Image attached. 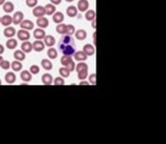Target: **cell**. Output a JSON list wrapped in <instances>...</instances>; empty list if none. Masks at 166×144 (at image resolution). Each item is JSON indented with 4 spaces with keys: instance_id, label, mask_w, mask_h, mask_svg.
Masks as SVG:
<instances>
[{
    "instance_id": "f1b7e54d",
    "label": "cell",
    "mask_w": 166,
    "mask_h": 144,
    "mask_svg": "<svg viewBox=\"0 0 166 144\" xmlns=\"http://www.w3.org/2000/svg\"><path fill=\"white\" fill-rule=\"evenodd\" d=\"M11 68L15 72H19L20 70H21L23 65L19 61L16 60L14 61L11 64Z\"/></svg>"
},
{
    "instance_id": "8d00e7d4",
    "label": "cell",
    "mask_w": 166,
    "mask_h": 144,
    "mask_svg": "<svg viewBox=\"0 0 166 144\" xmlns=\"http://www.w3.org/2000/svg\"><path fill=\"white\" fill-rule=\"evenodd\" d=\"M27 5L30 8H34L38 3V0H25Z\"/></svg>"
},
{
    "instance_id": "3957f363",
    "label": "cell",
    "mask_w": 166,
    "mask_h": 144,
    "mask_svg": "<svg viewBox=\"0 0 166 144\" xmlns=\"http://www.w3.org/2000/svg\"><path fill=\"white\" fill-rule=\"evenodd\" d=\"M20 27L21 29L27 30H30L33 29L34 25L33 21L30 20H24L20 24Z\"/></svg>"
},
{
    "instance_id": "ffe728a7",
    "label": "cell",
    "mask_w": 166,
    "mask_h": 144,
    "mask_svg": "<svg viewBox=\"0 0 166 144\" xmlns=\"http://www.w3.org/2000/svg\"><path fill=\"white\" fill-rule=\"evenodd\" d=\"M14 58L19 61H23L25 59V54L22 50H17L14 53Z\"/></svg>"
},
{
    "instance_id": "f35d334b",
    "label": "cell",
    "mask_w": 166,
    "mask_h": 144,
    "mask_svg": "<svg viewBox=\"0 0 166 144\" xmlns=\"http://www.w3.org/2000/svg\"><path fill=\"white\" fill-rule=\"evenodd\" d=\"M89 81L92 85L96 84V74H92L89 77Z\"/></svg>"
},
{
    "instance_id": "83f0119b",
    "label": "cell",
    "mask_w": 166,
    "mask_h": 144,
    "mask_svg": "<svg viewBox=\"0 0 166 144\" xmlns=\"http://www.w3.org/2000/svg\"><path fill=\"white\" fill-rule=\"evenodd\" d=\"M73 61L72 58L70 56H68V55H64L61 58L60 61L61 63L63 65L65 66V67L69 65L72 61Z\"/></svg>"
},
{
    "instance_id": "d590c367",
    "label": "cell",
    "mask_w": 166,
    "mask_h": 144,
    "mask_svg": "<svg viewBox=\"0 0 166 144\" xmlns=\"http://www.w3.org/2000/svg\"><path fill=\"white\" fill-rule=\"evenodd\" d=\"M88 76V70L81 71L78 72V78L79 79L82 80L86 79Z\"/></svg>"
},
{
    "instance_id": "9a60e30c",
    "label": "cell",
    "mask_w": 166,
    "mask_h": 144,
    "mask_svg": "<svg viewBox=\"0 0 166 144\" xmlns=\"http://www.w3.org/2000/svg\"><path fill=\"white\" fill-rule=\"evenodd\" d=\"M16 78L17 77H16L15 74L13 72H11L7 73L5 76V81L9 84L14 83L16 81Z\"/></svg>"
},
{
    "instance_id": "ee69618b",
    "label": "cell",
    "mask_w": 166,
    "mask_h": 144,
    "mask_svg": "<svg viewBox=\"0 0 166 144\" xmlns=\"http://www.w3.org/2000/svg\"><path fill=\"white\" fill-rule=\"evenodd\" d=\"M93 38H94V45L96 46V32H94V34H93Z\"/></svg>"
},
{
    "instance_id": "d4e9b609",
    "label": "cell",
    "mask_w": 166,
    "mask_h": 144,
    "mask_svg": "<svg viewBox=\"0 0 166 144\" xmlns=\"http://www.w3.org/2000/svg\"><path fill=\"white\" fill-rule=\"evenodd\" d=\"M18 42L15 39H11L8 40L6 43V48L10 50L15 49L17 47Z\"/></svg>"
},
{
    "instance_id": "7c38bea8",
    "label": "cell",
    "mask_w": 166,
    "mask_h": 144,
    "mask_svg": "<svg viewBox=\"0 0 166 144\" xmlns=\"http://www.w3.org/2000/svg\"><path fill=\"white\" fill-rule=\"evenodd\" d=\"M52 20L54 22L57 24L61 23L64 20V14L61 12H56L53 14Z\"/></svg>"
},
{
    "instance_id": "d6986e66",
    "label": "cell",
    "mask_w": 166,
    "mask_h": 144,
    "mask_svg": "<svg viewBox=\"0 0 166 144\" xmlns=\"http://www.w3.org/2000/svg\"><path fill=\"white\" fill-rule=\"evenodd\" d=\"M3 10L6 13H11L14 10V5L11 2H6L3 5Z\"/></svg>"
},
{
    "instance_id": "c3c4849f",
    "label": "cell",
    "mask_w": 166,
    "mask_h": 144,
    "mask_svg": "<svg viewBox=\"0 0 166 144\" xmlns=\"http://www.w3.org/2000/svg\"><path fill=\"white\" fill-rule=\"evenodd\" d=\"M65 1H67V2H72L74 1V0H65Z\"/></svg>"
},
{
    "instance_id": "f6af8a7d",
    "label": "cell",
    "mask_w": 166,
    "mask_h": 144,
    "mask_svg": "<svg viewBox=\"0 0 166 144\" xmlns=\"http://www.w3.org/2000/svg\"><path fill=\"white\" fill-rule=\"evenodd\" d=\"M88 85L87 82H82L80 83V85Z\"/></svg>"
},
{
    "instance_id": "4dcf8cb0",
    "label": "cell",
    "mask_w": 166,
    "mask_h": 144,
    "mask_svg": "<svg viewBox=\"0 0 166 144\" xmlns=\"http://www.w3.org/2000/svg\"><path fill=\"white\" fill-rule=\"evenodd\" d=\"M85 70H88V66L86 63L81 62L78 63L76 67V71L77 72H79L81 71H85Z\"/></svg>"
},
{
    "instance_id": "6da1fadb",
    "label": "cell",
    "mask_w": 166,
    "mask_h": 144,
    "mask_svg": "<svg viewBox=\"0 0 166 144\" xmlns=\"http://www.w3.org/2000/svg\"><path fill=\"white\" fill-rule=\"evenodd\" d=\"M32 12L33 15L37 18L43 17L46 14L45 8L42 6H35V8L33 9Z\"/></svg>"
},
{
    "instance_id": "5b68a950",
    "label": "cell",
    "mask_w": 166,
    "mask_h": 144,
    "mask_svg": "<svg viewBox=\"0 0 166 144\" xmlns=\"http://www.w3.org/2000/svg\"><path fill=\"white\" fill-rule=\"evenodd\" d=\"M36 24L40 28H46L49 26V20L43 17L39 18L36 20Z\"/></svg>"
},
{
    "instance_id": "bcb514c9",
    "label": "cell",
    "mask_w": 166,
    "mask_h": 144,
    "mask_svg": "<svg viewBox=\"0 0 166 144\" xmlns=\"http://www.w3.org/2000/svg\"><path fill=\"white\" fill-rule=\"evenodd\" d=\"M6 0H0V5H2L5 3Z\"/></svg>"
},
{
    "instance_id": "e0dca14e",
    "label": "cell",
    "mask_w": 166,
    "mask_h": 144,
    "mask_svg": "<svg viewBox=\"0 0 166 144\" xmlns=\"http://www.w3.org/2000/svg\"><path fill=\"white\" fill-rule=\"evenodd\" d=\"M20 78L23 81L26 82H28L31 81V79L32 78V76L30 72H28V70H24L21 72V73L20 74Z\"/></svg>"
},
{
    "instance_id": "603a6c76",
    "label": "cell",
    "mask_w": 166,
    "mask_h": 144,
    "mask_svg": "<svg viewBox=\"0 0 166 144\" xmlns=\"http://www.w3.org/2000/svg\"><path fill=\"white\" fill-rule=\"evenodd\" d=\"M46 14L48 15H51L54 14L56 11V7L52 3H48L45 7Z\"/></svg>"
},
{
    "instance_id": "836d02e7",
    "label": "cell",
    "mask_w": 166,
    "mask_h": 144,
    "mask_svg": "<svg viewBox=\"0 0 166 144\" xmlns=\"http://www.w3.org/2000/svg\"><path fill=\"white\" fill-rule=\"evenodd\" d=\"M10 62L8 60H3L1 64H0V67L2 68V69H4V70H8L10 68Z\"/></svg>"
},
{
    "instance_id": "8992f818",
    "label": "cell",
    "mask_w": 166,
    "mask_h": 144,
    "mask_svg": "<svg viewBox=\"0 0 166 144\" xmlns=\"http://www.w3.org/2000/svg\"><path fill=\"white\" fill-rule=\"evenodd\" d=\"M32 45H33V49L36 52L42 51L45 47L44 42H43L41 40L35 41Z\"/></svg>"
},
{
    "instance_id": "d6a6232c",
    "label": "cell",
    "mask_w": 166,
    "mask_h": 144,
    "mask_svg": "<svg viewBox=\"0 0 166 144\" xmlns=\"http://www.w3.org/2000/svg\"><path fill=\"white\" fill-rule=\"evenodd\" d=\"M75 30H76L75 27L73 25L69 24V25H67L66 34L69 36H71L75 33Z\"/></svg>"
},
{
    "instance_id": "7bdbcfd3",
    "label": "cell",
    "mask_w": 166,
    "mask_h": 144,
    "mask_svg": "<svg viewBox=\"0 0 166 144\" xmlns=\"http://www.w3.org/2000/svg\"><path fill=\"white\" fill-rule=\"evenodd\" d=\"M5 51V48L3 47V46L1 44H0V55L2 54Z\"/></svg>"
},
{
    "instance_id": "ba28073f",
    "label": "cell",
    "mask_w": 166,
    "mask_h": 144,
    "mask_svg": "<svg viewBox=\"0 0 166 144\" xmlns=\"http://www.w3.org/2000/svg\"><path fill=\"white\" fill-rule=\"evenodd\" d=\"M89 7V3L87 0H79L77 4V8L81 12H85L87 10Z\"/></svg>"
},
{
    "instance_id": "1f68e13d",
    "label": "cell",
    "mask_w": 166,
    "mask_h": 144,
    "mask_svg": "<svg viewBox=\"0 0 166 144\" xmlns=\"http://www.w3.org/2000/svg\"><path fill=\"white\" fill-rule=\"evenodd\" d=\"M59 74L64 78H67L69 76L70 71L67 68H61L59 70Z\"/></svg>"
},
{
    "instance_id": "5bb4252c",
    "label": "cell",
    "mask_w": 166,
    "mask_h": 144,
    "mask_svg": "<svg viewBox=\"0 0 166 144\" xmlns=\"http://www.w3.org/2000/svg\"><path fill=\"white\" fill-rule=\"evenodd\" d=\"M43 39H44V43L48 47H52L55 44L56 42L55 39L51 35L46 36Z\"/></svg>"
},
{
    "instance_id": "277c9868",
    "label": "cell",
    "mask_w": 166,
    "mask_h": 144,
    "mask_svg": "<svg viewBox=\"0 0 166 144\" xmlns=\"http://www.w3.org/2000/svg\"><path fill=\"white\" fill-rule=\"evenodd\" d=\"M24 18V14L21 11H17L15 12L12 17V23L15 25L20 24Z\"/></svg>"
},
{
    "instance_id": "44dd1931",
    "label": "cell",
    "mask_w": 166,
    "mask_h": 144,
    "mask_svg": "<svg viewBox=\"0 0 166 144\" xmlns=\"http://www.w3.org/2000/svg\"><path fill=\"white\" fill-rule=\"evenodd\" d=\"M74 59L76 60L81 61H85L87 59V56L85 54L83 51H78L74 54Z\"/></svg>"
},
{
    "instance_id": "e575fe53",
    "label": "cell",
    "mask_w": 166,
    "mask_h": 144,
    "mask_svg": "<svg viewBox=\"0 0 166 144\" xmlns=\"http://www.w3.org/2000/svg\"><path fill=\"white\" fill-rule=\"evenodd\" d=\"M30 72L31 74H37L39 72L40 69L39 66L36 65H33L30 67Z\"/></svg>"
},
{
    "instance_id": "cb8c5ba5",
    "label": "cell",
    "mask_w": 166,
    "mask_h": 144,
    "mask_svg": "<svg viewBox=\"0 0 166 144\" xmlns=\"http://www.w3.org/2000/svg\"><path fill=\"white\" fill-rule=\"evenodd\" d=\"M41 64L42 68L46 70H50L52 68V64L48 59H42Z\"/></svg>"
},
{
    "instance_id": "b9f144b4",
    "label": "cell",
    "mask_w": 166,
    "mask_h": 144,
    "mask_svg": "<svg viewBox=\"0 0 166 144\" xmlns=\"http://www.w3.org/2000/svg\"><path fill=\"white\" fill-rule=\"evenodd\" d=\"M91 25H92L93 28H94V29L96 28V19H95L93 20L92 21Z\"/></svg>"
},
{
    "instance_id": "52a82bcc",
    "label": "cell",
    "mask_w": 166,
    "mask_h": 144,
    "mask_svg": "<svg viewBox=\"0 0 166 144\" xmlns=\"http://www.w3.org/2000/svg\"><path fill=\"white\" fill-rule=\"evenodd\" d=\"M21 48L24 53H30L33 50V45L30 41H24L21 45Z\"/></svg>"
},
{
    "instance_id": "4fadbf2b",
    "label": "cell",
    "mask_w": 166,
    "mask_h": 144,
    "mask_svg": "<svg viewBox=\"0 0 166 144\" xmlns=\"http://www.w3.org/2000/svg\"><path fill=\"white\" fill-rule=\"evenodd\" d=\"M12 23V17L9 15H5L1 18V23L5 27H9Z\"/></svg>"
},
{
    "instance_id": "f907efd6",
    "label": "cell",
    "mask_w": 166,
    "mask_h": 144,
    "mask_svg": "<svg viewBox=\"0 0 166 144\" xmlns=\"http://www.w3.org/2000/svg\"><path fill=\"white\" fill-rule=\"evenodd\" d=\"M1 18L0 17V23H1Z\"/></svg>"
},
{
    "instance_id": "f546056e",
    "label": "cell",
    "mask_w": 166,
    "mask_h": 144,
    "mask_svg": "<svg viewBox=\"0 0 166 144\" xmlns=\"http://www.w3.org/2000/svg\"><path fill=\"white\" fill-rule=\"evenodd\" d=\"M58 52L54 48H49L48 51V56L51 59H55L58 57Z\"/></svg>"
},
{
    "instance_id": "484cf974",
    "label": "cell",
    "mask_w": 166,
    "mask_h": 144,
    "mask_svg": "<svg viewBox=\"0 0 166 144\" xmlns=\"http://www.w3.org/2000/svg\"><path fill=\"white\" fill-rule=\"evenodd\" d=\"M67 28V25L63 23H60L56 26V30L59 34H66Z\"/></svg>"
},
{
    "instance_id": "7402d4cb",
    "label": "cell",
    "mask_w": 166,
    "mask_h": 144,
    "mask_svg": "<svg viewBox=\"0 0 166 144\" xmlns=\"http://www.w3.org/2000/svg\"><path fill=\"white\" fill-rule=\"evenodd\" d=\"M75 36L76 37V39L78 40L82 41V40H84V39H86L87 33L83 29H79L77 32H76Z\"/></svg>"
},
{
    "instance_id": "ac0fdd59",
    "label": "cell",
    "mask_w": 166,
    "mask_h": 144,
    "mask_svg": "<svg viewBox=\"0 0 166 144\" xmlns=\"http://www.w3.org/2000/svg\"><path fill=\"white\" fill-rule=\"evenodd\" d=\"M42 79V82H43V83L45 85H51L52 82V80L53 78L52 77L51 74H50L49 73H46L44 74L41 78Z\"/></svg>"
},
{
    "instance_id": "8fae6325",
    "label": "cell",
    "mask_w": 166,
    "mask_h": 144,
    "mask_svg": "<svg viewBox=\"0 0 166 144\" xmlns=\"http://www.w3.org/2000/svg\"><path fill=\"white\" fill-rule=\"evenodd\" d=\"M83 51L87 56H92L95 54V50L94 47L91 44H86L83 48Z\"/></svg>"
},
{
    "instance_id": "7a4b0ae2",
    "label": "cell",
    "mask_w": 166,
    "mask_h": 144,
    "mask_svg": "<svg viewBox=\"0 0 166 144\" xmlns=\"http://www.w3.org/2000/svg\"><path fill=\"white\" fill-rule=\"evenodd\" d=\"M18 39L22 41H28L30 37V32L25 29H20L17 33Z\"/></svg>"
},
{
    "instance_id": "4316f807",
    "label": "cell",
    "mask_w": 166,
    "mask_h": 144,
    "mask_svg": "<svg viewBox=\"0 0 166 144\" xmlns=\"http://www.w3.org/2000/svg\"><path fill=\"white\" fill-rule=\"evenodd\" d=\"M96 12L94 10H89L85 14V18L88 21H92L95 19Z\"/></svg>"
},
{
    "instance_id": "ab89813d",
    "label": "cell",
    "mask_w": 166,
    "mask_h": 144,
    "mask_svg": "<svg viewBox=\"0 0 166 144\" xmlns=\"http://www.w3.org/2000/svg\"><path fill=\"white\" fill-rule=\"evenodd\" d=\"M69 70L70 72H73L74 70V68H75V63L73 61H72L69 65H68L66 67Z\"/></svg>"
},
{
    "instance_id": "74e56055",
    "label": "cell",
    "mask_w": 166,
    "mask_h": 144,
    "mask_svg": "<svg viewBox=\"0 0 166 144\" xmlns=\"http://www.w3.org/2000/svg\"><path fill=\"white\" fill-rule=\"evenodd\" d=\"M64 85V80L61 77H56L54 80V85L62 86Z\"/></svg>"
},
{
    "instance_id": "681fc988",
    "label": "cell",
    "mask_w": 166,
    "mask_h": 144,
    "mask_svg": "<svg viewBox=\"0 0 166 144\" xmlns=\"http://www.w3.org/2000/svg\"><path fill=\"white\" fill-rule=\"evenodd\" d=\"M1 83H2V82H1V80L0 79V85H1Z\"/></svg>"
},
{
    "instance_id": "7dc6e473",
    "label": "cell",
    "mask_w": 166,
    "mask_h": 144,
    "mask_svg": "<svg viewBox=\"0 0 166 144\" xmlns=\"http://www.w3.org/2000/svg\"><path fill=\"white\" fill-rule=\"evenodd\" d=\"M3 60V58L2 56H1V55H0V64H1V63L2 61Z\"/></svg>"
},
{
    "instance_id": "60d3db41",
    "label": "cell",
    "mask_w": 166,
    "mask_h": 144,
    "mask_svg": "<svg viewBox=\"0 0 166 144\" xmlns=\"http://www.w3.org/2000/svg\"><path fill=\"white\" fill-rule=\"evenodd\" d=\"M50 1H51L52 4L55 5H59L61 2L62 0H50Z\"/></svg>"
},
{
    "instance_id": "2e32d148",
    "label": "cell",
    "mask_w": 166,
    "mask_h": 144,
    "mask_svg": "<svg viewBox=\"0 0 166 144\" xmlns=\"http://www.w3.org/2000/svg\"><path fill=\"white\" fill-rule=\"evenodd\" d=\"M78 14L77 8L74 6H69L67 9V15L70 17L73 18L75 17Z\"/></svg>"
},
{
    "instance_id": "30bf717a",
    "label": "cell",
    "mask_w": 166,
    "mask_h": 144,
    "mask_svg": "<svg viewBox=\"0 0 166 144\" xmlns=\"http://www.w3.org/2000/svg\"><path fill=\"white\" fill-rule=\"evenodd\" d=\"M16 34V29L12 27H8L3 30V34L7 38H11Z\"/></svg>"
},
{
    "instance_id": "9c48e42d",
    "label": "cell",
    "mask_w": 166,
    "mask_h": 144,
    "mask_svg": "<svg viewBox=\"0 0 166 144\" xmlns=\"http://www.w3.org/2000/svg\"><path fill=\"white\" fill-rule=\"evenodd\" d=\"M33 36L35 39L38 40H41L45 38L46 36V33L45 30L42 28H37L33 32Z\"/></svg>"
}]
</instances>
